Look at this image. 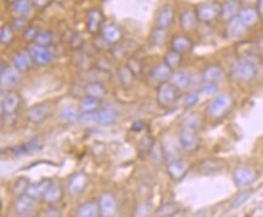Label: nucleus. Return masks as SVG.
I'll return each instance as SVG.
<instances>
[{"label":"nucleus","mask_w":263,"mask_h":217,"mask_svg":"<svg viewBox=\"0 0 263 217\" xmlns=\"http://www.w3.org/2000/svg\"><path fill=\"white\" fill-rule=\"evenodd\" d=\"M231 74L239 82H251L258 76V63L253 56H243L237 58L231 67Z\"/></svg>","instance_id":"nucleus-1"},{"label":"nucleus","mask_w":263,"mask_h":217,"mask_svg":"<svg viewBox=\"0 0 263 217\" xmlns=\"http://www.w3.org/2000/svg\"><path fill=\"white\" fill-rule=\"evenodd\" d=\"M198 125H199V119L196 116L188 117L182 124V129L178 135V144L182 150L192 152L198 147L199 143Z\"/></svg>","instance_id":"nucleus-2"},{"label":"nucleus","mask_w":263,"mask_h":217,"mask_svg":"<svg viewBox=\"0 0 263 217\" xmlns=\"http://www.w3.org/2000/svg\"><path fill=\"white\" fill-rule=\"evenodd\" d=\"M178 89L172 85L171 83H162L157 90V101L159 106L171 107L178 100Z\"/></svg>","instance_id":"nucleus-3"},{"label":"nucleus","mask_w":263,"mask_h":217,"mask_svg":"<svg viewBox=\"0 0 263 217\" xmlns=\"http://www.w3.org/2000/svg\"><path fill=\"white\" fill-rule=\"evenodd\" d=\"M232 106V98L230 95L216 96L207 106V113L213 118H219L230 111Z\"/></svg>","instance_id":"nucleus-4"},{"label":"nucleus","mask_w":263,"mask_h":217,"mask_svg":"<svg viewBox=\"0 0 263 217\" xmlns=\"http://www.w3.org/2000/svg\"><path fill=\"white\" fill-rule=\"evenodd\" d=\"M198 20L204 23H209L215 20L216 17H219L221 12V5L216 2H205L200 4L197 9Z\"/></svg>","instance_id":"nucleus-5"},{"label":"nucleus","mask_w":263,"mask_h":217,"mask_svg":"<svg viewBox=\"0 0 263 217\" xmlns=\"http://www.w3.org/2000/svg\"><path fill=\"white\" fill-rule=\"evenodd\" d=\"M28 51L33 62H35L39 66H45V64H49L54 60V54H52L51 49L49 46L34 44L30 46Z\"/></svg>","instance_id":"nucleus-6"},{"label":"nucleus","mask_w":263,"mask_h":217,"mask_svg":"<svg viewBox=\"0 0 263 217\" xmlns=\"http://www.w3.org/2000/svg\"><path fill=\"white\" fill-rule=\"evenodd\" d=\"M256 179V172L253 171L251 167L247 166H240L234 170L233 172V181L237 187L244 188L247 187L255 182Z\"/></svg>","instance_id":"nucleus-7"},{"label":"nucleus","mask_w":263,"mask_h":217,"mask_svg":"<svg viewBox=\"0 0 263 217\" xmlns=\"http://www.w3.org/2000/svg\"><path fill=\"white\" fill-rule=\"evenodd\" d=\"M18 70L16 68H12L9 64H2V77H0V82H2V89H12L17 85L18 83Z\"/></svg>","instance_id":"nucleus-8"},{"label":"nucleus","mask_w":263,"mask_h":217,"mask_svg":"<svg viewBox=\"0 0 263 217\" xmlns=\"http://www.w3.org/2000/svg\"><path fill=\"white\" fill-rule=\"evenodd\" d=\"M98 207H100V215L103 217H110L117 213V200L112 194L103 193L98 200Z\"/></svg>","instance_id":"nucleus-9"},{"label":"nucleus","mask_w":263,"mask_h":217,"mask_svg":"<svg viewBox=\"0 0 263 217\" xmlns=\"http://www.w3.org/2000/svg\"><path fill=\"white\" fill-rule=\"evenodd\" d=\"M34 206H35V199L27 193L21 194L15 203V211L20 216L32 215Z\"/></svg>","instance_id":"nucleus-10"},{"label":"nucleus","mask_w":263,"mask_h":217,"mask_svg":"<svg viewBox=\"0 0 263 217\" xmlns=\"http://www.w3.org/2000/svg\"><path fill=\"white\" fill-rule=\"evenodd\" d=\"M21 103L20 95L17 92H9L8 95L2 97V116H12L17 111Z\"/></svg>","instance_id":"nucleus-11"},{"label":"nucleus","mask_w":263,"mask_h":217,"mask_svg":"<svg viewBox=\"0 0 263 217\" xmlns=\"http://www.w3.org/2000/svg\"><path fill=\"white\" fill-rule=\"evenodd\" d=\"M88 185V177L85 173L78 172L72 176V178L68 182V192L70 195H79L82 194Z\"/></svg>","instance_id":"nucleus-12"},{"label":"nucleus","mask_w":263,"mask_h":217,"mask_svg":"<svg viewBox=\"0 0 263 217\" xmlns=\"http://www.w3.org/2000/svg\"><path fill=\"white\" fill-rule=\"evenodd\" d=\"M188 171V165L184 160L175 159L168 165V173L174 181H179L185 176Z\"/></svg>","instance_id":"nucleus-13"},{"label":"nucleus","mask_w":263,"mask_h":217,"mask_svg":"<svg viewBox=\"0 0 263 217\" xmlns=\"http://www.w3.org/2000/svg\"><path fill=\"white\" fill-rule=\"evenodd\" d=\"M238 17L240 18V21L244 23V26H245L246 28H250V27H253L256 23H257L259 15H258L257 9L246 6V8H240L239 14H238Z\"/></svg>","instance_id":"nucleus-14"},{"label":"nucleus","mask_w":263,"mask_h":217,"mask_svg":"<svg viewBox=\"0 0 263 217\" xmlns=\"http://www.w3.org/2000/svg\"><path fill=\"white\" fill-rule=\"evenodd\" d=\"M49 114H50V108H49L48 104H36V106L29 108L27 118H28L29 122L38 124L45 120Z\"/></svg>","instance_id":"nucleus-15"},{"label":"nucleus","mask_w":263,"mask_h":217,"mask_svg":"<svg viewBox=\"0 0 263 217\" xmlns=\"http://www.w3.org/2000/svg\"><path fill=\"white\" fill-rule=\"evenodd\" d=\"M240 10V5L238 0H227L221 5V12H219V17L224 21H230L232 18L238 16Z\"/></svg>","instance_id":"nucleus-16"},{"label":"nucleus","mask_w":263,"mask_h":217,"mask_svg":"<svg viewBox=\"0 0 263 217\" xmlns=\"http://www.w3.org/2000/svg\"><path fill=\"white\" fill-rule=\"evenodd\" d=\"M171 76H172V69L165 63V62L158 64V66L154 67L153 70L151 72V79L160 84L168 82V80H170V78H171Z\"/></svg>","instance_id":"nucleus-17"},{"label":"nucleus","mask_w":263,"mask_h":217,"mask_svg":"<svg viewBox=\"0 0 263 217\" xmlns=\"http://www.w3.org/2000/svg\"><path fill=\"white\" fill-rule=\"evenodd\" d=\"M170 83L176 86L178 90H184L192 84V76L191 73L185 72V70H177V72H172Z\"/></svg>","instance_id":"nucleus-18"},{"label":"nucleus","mask_w":263,"mask_h":217,"mask_svg":"<svg viewBox=\"0 0 263 217\" xmlns=\"http://www.w3.org/2000/svg\"><path fill=\"white\" fill-rule=\"evenodd\" d=\"M245 32H246V27L244 26V23L241 22L240 18L238 16H235L232 18V20L228 21V24H227L228 38H232V39L240 38V37L244 35V33Z\"/></svg>","instance_id":"nucleus-19"},{"label":"nucleus","mask_w":263,"mask_h":217,"mask_svg":"<svg viewBox=\"0 0 263 217\" xmlns=\"http://www.w3.org/2000/svg\"><path fill=\"white\" fill-rule=\"evenodd\" d=\"M223 69H222L219 66H216V64H212V66L206 67V69L203 72V82L204 83H213L217 84L218 82H221L223 79Z\"/></svg>","instance_id":"nucleus-20"},{"label":"nucleus","mask_w":263,"mask_h":217,"mask_svg":"<svg viewBox=\"0 0 263 217\" xmlns=\"http://www.w3.org/2000/svg\"><path fill=\"white\" fill-rule=\"evenodd\" d=\"M172 21H174V9L172 6L165 5L163 6L162 10L159 11L157 17V24L159 28H164V29H168L171 26Z\"/></svg>","instance_id":"nucleus-21"},{"label":"nucleus","mask_w":263,"mask_h":217,"mask_svg":"<svg viewBox=\"0 0 263 217\" xmlns=\"http://www.w3.org/2000/svg\"><path fill=\"white\" fill-rule=\"evenodd\" d=\"M51 181L50 179H43V181L38 182V184L29 185L27 188L26 193L34 198V199H40V198H44V195L48 191V188L50 187Z\"/></svg>","instance_id":"nucleus-22"},{"label":"nucleus","mask_w":263,"mask_h":217,"mask_svg":"<svg viewBox=\"0 0 263 217\" xmlns=\"http://www.w3.org/2000/svg\"><path fill=\"white\" fill-rule=\"evenodd\" d=\"M42 143L38 138H33L30 139L29 142L27 143H23L18 147H14L12 148V152H14L15 156H23V154H30L34 153V152H38L42 150Z\"/></svg>","instance_id":"nucleus-23"},{"label":"nucleus","mask_w":263,"mask_h":217,"mask_svg":"<svg viewBox=\"0 0 263 217\" xmlns=\"http://www.w3.org/2000/svg\"><path fill=\"white\" fill-rule=\"evenodd\" d=\"M102 35L103 39L109 44H116L122 39V30L116 24H106L102 28Z\"/></svg>","instance_id":"nucleus-24"},{"label":"nucleus","mask_w":263,"mask_h":217,"mask_svg":"<svg viewBox=\"0 0 263 217\" xmlns=\"http://www.w3.org/2000/svg\"><path fill=\"white\" fill-rule=\"evenodd\" d=\"M198 21L199 20H198L197 12L192 10H185L184 12H182L181 16H179V24H181V28L183 30H187V32L196 28Z\"/></svg>","instance_id":"nucleus-25"},{"label":"nucleus","mask_w":263,"mask_h":217,"mask_svg":"<svg viewBox=\"0 0 263 217\" xmlns=\"http://www.w3.org/2000/svg\"><path fill=\"white\" fill-rule=\"evenodd\" d=\"M30 61L33 60L32 57H30L29 51H21L15 55L14 67L16 68L18 72H27L30 67Z\"/></svg>","instance_id":"nucleus-26"},{"label":"nucleus","mask_w":263,"mask_h":217,"mask_svg":"<svg viewBox=\"0 0 263 217\" xmlns=\"http://www.w3.org/2000/svg\"><path fill=\"white\" fill-rule=\"evenodd\" d=\"M84 91L86 96H89V97H94L96 100H100V101L104 97V96H106V88H104L103 84L98 82L89 83L88 85L85 86Z\"/></svg>","instance_id":"nucleus-27"},{"label":"nucleus","mask_w":263,"mask_h":217,"mask_svg":"<svg viewBox=\"0 0 263 217\" xmlns=\"http://www.w3.org/2000/svg\"><path fill=\"white\" fill-rule=\"evenodd\" d=\"M171 46L172 50L179 52V54H184V52H188L192 49L191 39L185 35H176L171 40Z\"/></svg>","instance_id":"nucleus-28"},{"label":"nucleus","mask_w":263,"mask_h":217,"mask_svg":"<svg viewBox=\"0 0 263 217\" xmlns=\"http://www.w3.org/2000/svg\"><path fill=\"white\" fill-rule=\"evenodd\" d=\"M97 215H100V207L98 204H95L94 201L84 203L77 210V216L79 217H96Z\"/></svg>","instance_id":"nucleus-29"},{"label":"nucleus","mask_w":263,"mask_h":217,"mask_svg":"<svg viewBox=\"0 0 263 217\" xmlns=\"http://www.w3.org/2000/svg\"><path fill=\"white\" fill-rule=\"evenodd\" d=\"M32 10L29 0H16L12 4V14L16 17H27Z\"/></svg>","instance_id":"nucleus-30"},{"label":"nucleus","mask_w":263,"mask_h":217,"mask_svg":"<svg viewBox=\"0 0 263 217\" xmlns=\"http://www.w3.org/2000/svg\"><path fill=\"white\" fill-rule=\"evenodd\" d=\"M102 15L98 10H92L88 15V29L90 33H97L101 28Z\"/></svg>","instance_id":"nucleus-31"},{"label":"nucleus","mask_w":263,"mask_h":217,"mask_svg":"<svg viewBox=\"0 0 263 217\" xmlns=\"http://www.w3.org/2000/svg\"><path fill=\"white\" fill-rule=\"evenodd\" d=\"M117 118L116 112L109 108H104V110L97 112V124H101V125H110L117 122Z\"/></svg>","instance_id":"nucleus-32"},{"label":"nucleus","mask_w":263,"mask_h":217,"mask_svg":"<svg viewBox=\"0 0 263 217\" xmlns=\"http://www.w3.org/2000/svg\"><path fill=\"white\" fill-rule=\"evenodd\" d=\"M61 198H62V190L60 186L51 184L50 187H49L48 191H46V193L43 199H44L45 203L48 204H56Z\"/></svg>","instance_id":"nucleus-33"},{"label":"nucleus","mask_w":263,"mask_h":217,"mask_svg":"<svg viewBox=\"0 0 263 217\" xmlns=\"http://www.w3.org/2000/svg\"><path fill=\"white\" fill-rule=\"evenodd\" d=\"M182 54H179V52L175 51V50H171L169 51L168 54L165 55V57H164V62H165L168 66L171 68L172 70L177 69L179 67V64H181L182 62V57H181Z\"/></svg>","instance_id":"nucleus-34"},{"label":"nucleus","mask_w":263,"mask_h":217,"mask_svg":"<svg viewBox=\"0 0 263 217\" xmlns=\"http://www.w3.org/2000/svg\"><path fill=\"white\" fill-rule=\"evenodd\" d=\"M79 117H80V114L78 113V111L74 110V108H72V107L64 108V110L61 112L62 122H66V123L78 122Z\"/></svg>","instance_id":"nucleus-35"},{"label":"nucleus","mask_w":263,"mask_h":217,"mask_svg":"<svg viewBox=\"0 0 263 217\" xmlns=\"http://www.w3.org/2000/svg\"><path fill=\"white\" fill-rule=\"evenodd\" d=\"M78 123L80 125H94L95 123H97V112H84L80 114Z\"/></svg>","instance_id":"nucleus-36"},{"label":"nucleus","mask_w":263,"mask_h":217,"mask_svg":"<svg viewBox=\"0 0 263 217\" xmlns=\"http://www.w3.org/2000/svg\"><path fill=\"white\" fill-rule=\"evenodd\" d=\"M98 103H100V100H96L94 97H89V96H86L84 100L82 101L80 108H82L83 112H94L97 110Z\"/></svg>","instance_id":"nucleus-37"},{"label":"nucleus","mask_w":263,"mask_h":217,"mask_svg":"<svg viewBox=\"0 0 263 217\" xmlns=\"http://www.w3.org/2000/svg\"><path fill=\"white\" fill-rule=\"evenodd\" d=\"M54 38L55 35L52 34L51 32H49V30H45V32H39L38 37H36L35 39V44H39V45H44V46H50V44L52 42H54Z\"/></svg>","instance_id":"nucleus-38"},{"label":"nucleus","mask_w":263,"mask_h":217,"mask_svg":"<svg viewBox=\"0 0 263 217\" xmlns=\"http://www.w3.org/2000/svg\"><path fill=\"white\" fill-rule=\"evenodd\" d=\"M178 211V207L175 203H165L158 210V216H175Z\"/></svg>","instance_id":"nucleus-39"},{"label":"nucleus","mask_w":263,"mask_h":217,"mask_svg":"<svg viewBox=\"0 0 263 217\" xmlns=\"http://www.w3.org/2000/svg\"><path fill=\"white\" fill-rule=\"evenodd\" d=\"M14 38V29L11 27H3L2 32H0V40L4 45L10 44Z\"/></svg>","instance_id":"nucleus-40"},{"label":"nucleus","mask_w":263,"mask_h":217,"mask_svg":"<svg viewBox=\"0 0 263 217\" xmlns=\"http://www.w3.org/2000/svg\"><path fill=\"white\" fill-rule=\"evenodd\" d=\"M199 97H200L199 92H190V94H187L184 96L183 104L187 108L194 107L198 102H199Z\"/></svg>","instance_id":"nucleus-41"},{"label":"nucleus","mask_w":263,"mask_h":217,"mask_svg":"<svg viewBox=\"0 0 263 217\" xmlns=\"http://www.w3.org/2000/svg\"><path fill=\"white\" fill-rule=\"evenodd\" d=\"M216 91H217V84L204 83V85H202V88L198 92L200 95H213Z\"/></svg>","instance_id":"nucleus-42"},{"label":"nucleus","mask_w":263,"mask_h":217,"mask_svg":"<svg viewBox=\"0 0 263 217\" xmlns=\"http://www.w3.org/2000/svg\"><path fill=\"white\" fill-rule=\"evenodd\" d=\"M153 144H154V139L149 137V136H146L144 138H142L140 148L142 152H144V153H149V152L153 150Z\"/></svg>","instance_id":"nucleus-43"},{"label":"nucleus","mask_w":263,"mask_h":217,"mask_svg":"<svg viewBox=\"0 0 263 217\" xmlns=\"http://www.w3.org/2000/svg\"><path fill=\"white\" fill-rule=\"evenodd\" d=\"M28 181H27L26 178H20L17 179L16 182H15V192H16L17 194H23L26 193L27 188H28Z\"/></svg>","instance_id":"nucleus-44"},{"label":"nucleus","mask_w":263,"mask_h":217,"mask_svg":"<svg viewBox=\"0 0 263 217\" xmlns=\"http://www.w3.org/2000/svg\"><path fill=\"white\" fill-rule=\"evenodd\" d=\"M39 30L36 27H28L26 28V32H24V40L27 42H35L36 37H38Z\"/></svg>","instance_id":"nucleus-45"},{"label":"nucleus","mask_w":263,"mask_h":217,"mask_svg":"<svg viewBox=\"0 0 263 217\" xmlns=\"http://www.w3.org/2000/svg\"><path fill=\"white\" fill-rule=\"evenodd\" d=\"M165 37H166V29L158 27L153 33V42L156 43V44H162L164 40H165Z\"/></svg>","instance_id":"nucleus-46"},{"label":"nucleus","mask_w":263,"mask_h":217,"mask_svg":"<svg viewBox=\"0 0 263 217\" xmlns=\"http://www.w3.org/2000/svg\"><path fill=\"white\" fill-rule=\"evenodd\" d=\"M24 27V17H17L16 20L12 22L11 28L14 30H21Z\"/></svg>","instance_id":"nucleus-47"},{"label":"nucleus","mask_w":263,"mask_h":217,"mask_svg":"<svg viewBox=\"0 0 263 217\" xmlns=\"http://www.w3.org/2000/svg\"><path fill=\"white\" fill-rule=\"evenodd\" d=\"M249 197H250V193H249V192H245V193H241V194L239 195V197H238V199H237V200H234L233 206H234V207H237V206L241 205V204H243L244 201L249 199Z\"/></svg>","instance_id":"nucleus-48"},{"label":"nucleus","mask_w":263,"mask_h":217,"mask_svg":"<svg viewBox=\"0 0 263 217\" xmlns=\"http://www.w3.org/2000/svg\"><path fill=\"white\" fill-rule=\"evenodd\" d=\"M143 128H144V124L143 123H142V122H136V123L132 124L131 130H132V131L138 132V131H142V130H143Z\"/></svg>","instance_id":"nucleus-49"},{"label":"nucleus","mask_w":263,"mask_h":217,"mask_svg":"<svg viewBox=\"0 0 263 217\" xmlns=\"http://www.w3.org/2000/svg\"><path fill=\"white\" fill-rule=\"evenodd\" d=\"M33 3L35 4V6H38V8H44L50 3V0H33Z\"/></svg>","instance_id":"nucleus-50"},{"label":"nucleus","mask_w":263,"mask_h":217,"mask_svg":"<svg viewBox=\"0 0 263 217\" xmlns=\"http://www.w3.org/2000/svg\"><path fill=\"white\" fill-rule=\"evenodd\" d=\"M257 11L259 17L263 18V0H257Z\"/></svg>","instance_id":"nucleus-51"},{"label":"nucleus","mask_w":263,"mask_h":217,"mask_svg":"<svg viewBox=\"0 0 263 217\" xmlns=\"http://www.w3.org/2000/svg\"><path fill=\"white\" fill-rule=\"evenodd\" d=\"M243 2L249 3V4H251V3H257V0H243Z\"/></svg>","instance_id":"nucleus-52"},{"label":"nucleus","mask_w":263,"mask_h":217,"mask_svg":"<svg viewBox=\"0 0 263 217\" xmlns=\"http://www.w3.org/2000/svg\"><path fill=\"white\" fill-rule=\"evenodd\" d=\"M9 2H12V3H14V2H16V0H9Z\"/></svg>","instance_id":"nucleus-53"}]
</instances>
